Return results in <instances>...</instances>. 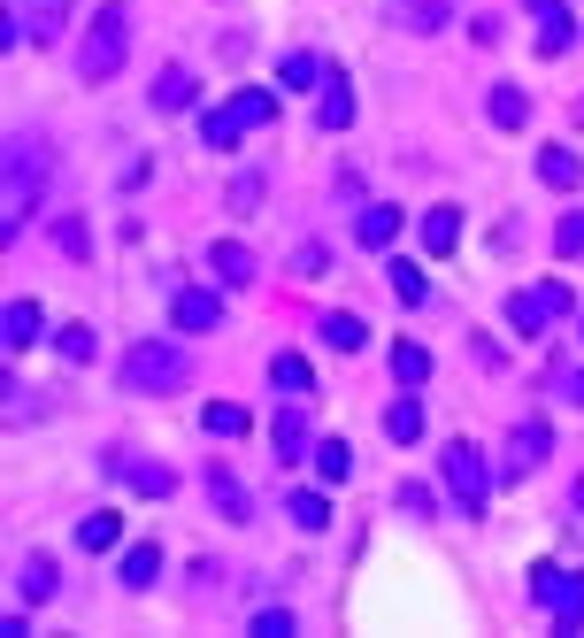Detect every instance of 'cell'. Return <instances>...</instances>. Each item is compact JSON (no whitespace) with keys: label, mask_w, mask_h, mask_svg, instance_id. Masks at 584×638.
I'll use <instances>...</instances> for the list:
<instances>
[{"label":"cell","mask_w":584,"mask_h":638,"mask_svg":"<svg viewBox=\"0 0 584 638\" xmlns=\"http://www.w3.org/2000/svg\"><path fill=\"white\" fill-rule=\"evenodd\" d=\"M262 124H278V93H262V85H239L223 108H208L200 116V147H216V155H231L247 132H262Z\"/></svg>","instance_id":"obj_1"},{"label":"cell","mask_w":584,"mask_h":638,"mask_svg":"<svg viewBox=\"0 0 584 638\" xmlns=\"http://www.w3.org/2000/svg\"><path fill=\"white\" fill-rule=\"evenodd\" d=\"M124 54H132V8H124V0H108V8L93 15L85 46H77V77H85V85H108V77L124 70Z\"/></svg>","instance_id":"obj_2"},{"label":"cell","mask_w":584,"mask_h":638,"mask_svg":"<svg viewBox=\"0 0 584 638\" xmlns=\"http://www.w3.org/2000/svg\"><path fill=\"white\" fill-rule=\"evenodd\" d=\"M116 377H124V393H177V385L192 377V362H185L169 338H132L124 362H116Z\"/></svg>","instance_id":"obj_3"},{"label":"cell","mask_w":584,"mask_h":638,"mask_svg":"<svg viewBox=\"0 0 584 638\" xmlns=\"http://www.w3.org/2000/svg\"><path fill=\"white\" fill-rule=\"evenodd\" d=\"M531 600L554 616L562 638L584 631V569H570V562H539V569H531Z\"/></svg>","instance_id":"obj_4"},{"label":"cell","mask_w":584,"mask_h":638,"mask_svg":"<svg viewBox=\"0 0 584 638\" xmlns=\"http://www.w3.org/2000/svg\"><path fill=\"white\" fill-rule=\"evenodd\" d=\"M39 192H46V155H39L31 139H15V147H8V192H0V223H8V239L31 223Z\"/></svg>","instance_id":"obj_5"},{"label":"cell","mask_w":584,"mask_h":638,"mask_svg":"<svg viewBox=\"0 0 584 638\" xmlns=\"http://www.w3.org/2000/svg\"><path fill=\"white\" fill-rule=\"evenodd\" d=\"M438 478H446V492L461 500V515H484V500H492V470H484V454H477L469 439H446Z\"/></svg>","instance_id":"obj_6"},{"label":"cell","mask_w":584,"mask_h":638,"mask_svg":"<svg viewBox=\"0 0 584 638\" xmlns=\"http://www.w3.org/2000/svg\"><path fill=\"white\" fill-rule=\"evenodd\" d=\"M570 316V285L562 278H546V285H523V293H508V323L523 331V338H539L546 323Z\"/></svg>","instance_id":"obj_7"},{"label":"cell","mask_w":584,"mask_h":638,"mask_svg":"<svg viewBox=\"0 0 584 638\" xmlns=\"http://www.w3.org/2000/svg\"><path fill=\"white\" fill-rule=\"evenodd\" d=\"M101 462H108V478H124L132 492H139V500H169V492H177V470L146 462V454H132V447H108Z\"/></svg>","instance_id":"obj_8"},{"label":"cell","mask_w":584,"mask_h":638,"mask_svg":"<svg viewBox=\"0 0 584 638\" xmlns=\"http://www.w3.org/2000/svg\"><path fill=\"white\" fill-rule=\"evenodd\" d=\"M546 454H554V431L531 416V423H515V431H508V462H500V478H531Z\"/></svg>","instance_id":"obj_9"},{"label":"cell","mask_w":584,"mask_h":638,"mask_svg":"<svg viewBox=\"0 0 584 638\" xmlns=\"http://www.w3.org/2000/svg\"><path fill=\"white\" fill-rule=\"evenodd\" d=\"M531 15H539V54L554 62V54H570V39H577V15L562 8V0H523Z\"/></svg>","instance_id":"obj_10"},{"label":"cell","mask_w":584,"mask_h":638,"mask_svg":"<svg viewBox=\"0 0 584 638\" xmlns=\"http://www.w3.org/2000/svg\"><path fill=\"white\" fill-rule=\"evenodd\" d=\"M15 23H23V39L54 46V39L70 31V0H15Z\"/></svg>","instance_id":"obj_11"},{"label":"cell","mask_w":584,"mask_h":638,"mask_svg":"<svg viewBox=\"0 0 584 638\" xmlns=\"http://www.w3.org/2000/svg\"><path fill=\"white\" fill-rule=\"evenodd\" d=\"M315 93H323V101H315V124H323V132H346V124H354V77L331 70Z\"/></svg>","instance_id":"obj_12"},{"label":"cell","mask_w":584,"mask_h":638,"mask_svg":"<svg viewBox=\"0 0 584 638\" xmlns=\"http://www.w3.org/2000/svg\"><path fill=\"white\" fill-rule=\"evenodd\" d=\"M169 323H177V331H216V323H223V301H216L208 285H185V293L169 301Z\"/></svg>","instance_id":"obj_13"},{"label":"cell","mask_w":584,"mask_h":638,"mask_svg":"<svg viewBox=\"0 0 584 638\" xmlns=\"http://www.w3.org/2000/svg\"><path fill=\"white\" fill-rule=\"evenodd\" d=\"M208 270H216V285H254V247H239V239H216L208 247Z\"/></svg>","instance_id":"obj_14"},{"label":"cell","mask_w":584,"mask_h":638,"mask_svg":"<svg viewBox=\"0 0 584 638\" xmlns=\"http://www.w3.org/2000/svg\"><path fill=\"white\" fill-rule=\"evenodd\" d=\"M270 439H278V462H307V454H315V431H307V416H300V400H292L285 416H278V423H270Z\"/></svg>","instance_id":"obj_15"},{"label":"cell","mask_w":584,"mask_h":638,"mask_svg":"<svg viewBox=\"0 0 584 638\" xmlns=\"http://www.w3.org/2000/svg\"><path fill=\"white\" fill-rule=\"evenodd\" d=\"M400 223H408V216H400L393 200H369V208L354 216V239H362V247H393V239H400Z\"/></svg>","instance_id":"obj_16"},{"label":"cell","mask_w":584,"mask_h":638,"mask_svg":"<svg viewBox=\"0 0 584 638\" xmlns=\"http://www.w3.org/2000/svg\"><path fill=\"white\" fill-rule=\"evenodd\" d=\"M54 593H62L54 554H23V569H15V600H54Z\"/></svg>","instance_id":"obj_17"},{"label":"cell","mask_w":584,"mask_h":638,"mask_svg":"<svg viewBox=\"0 0 584 638\" xmlns=\"http://www.w3.org/2000/svg\"><path fill=\"white\" fill-rule=\"evenodd\" d=\"M315 331H323V346H331V354H362V346H369V323L354 316V308H331Z\"/></svg>","instance_id":"obj_18"},{"label":"cell","mask_w":584,"mask_h":638,"mask_svg":"<svg viewBox=\"0 0 584 638\" xmlns=\"http://www.w3.org/2000/svg\"><path fill=\"white\" fill-rule=\"evenodd\" d=\"M192 101H200V77H192V70H161V77H154V108H161V116H185Z\"/></svg>","instance_id":"obj_19"},{"label":"cell","mask_w":584,"mask_h":638,"mask_svg":"<svg viewBox=\"0 0 584 638\" xmlns=\"http://www.w3.org/2000/svg\"><path fill=\"white\" fill-rule=\"evenodd\" d=\"M46 239H54V247H62L70 262H93V223H85L77 208H62V216L46 223Z\"/></svg>","instance_id":"obj_20"},{"label":"cell","mask_w":584,"mask_h":638,"mask_svg":"<svg viewBox=\"0 0 584 638\" xmlns=\"http://www.w3.org/2000/svg\"><path fill=\"white\" fill-rule=\"evenodd\" d=\"M270 385H278V393H285V400H307V393H315V369H307V354H270Z\"/></svg>","instance_id":"obj_21"},{"label":"cell","mask_w":584,"mask_h":638,"mask_svg":"<svg viewBox=\"0 0 584 638\" xmlns=\"http://www.w3.org/2000/svg\"><path fill=\"white\" fill-rule=\"evenodd\" d=\"M393 23L424 39V31H446V23H453V8H446V0H393Z\"/></svg>","instance_id":"obj_22"},{"label":"cell","mask_w":584,"mask_h":638,"mask_svg":"<svg viewBox=\"0 0 584 638\" xmlns=\"http://www.w3.org/2000/svg\"><path fill=\"white\" fill-rule=\"evenodd\" d=\"M323 77H331V62L307 54V46H292L285 62H278V85H285V93H307V85H323Z\"/></svg>","instance_id":"obj_23"},{"label":"cell","mask_w":584,"mask_h":638,"mask_svg":"<svg viewBox=\"0 0 584 638\" xmlns=\"http://www.w3.org/2000/svg\"><path fill=\"white\" fill-rule=\"evenodd\" d=\"M39 331H46V308H39V301H8V323H0L8 354H23V346H31Z\"/></svg>","instance_id":"obj_24"},{"label":"cell","mask_w":584,"mask_h":638,"mask_svg":"<svg viewBox=\"0 0 584 638\" xmlns=\"http://www.w3.org/2000/svg\"><path fill=\"white\" fill-rule=\"evenodd\" d=\"M484 116H492L500 132H523V124H531V93H523V85H492Z\"/></svg>","instance_id":"obj_25"},{"label":"cell","mask_w":584,"mask_h":638,"mask_svg":"<svg viewBox=\"0 0 584 638\" xmlns=\"http://www.w3.org/2000/svg\"><path fill=\"white\" fill-rule=\"evenodd\" d=\"M200 431H208V439H247L254 416H247L239 400H208V408H200Z\"/></svg>","instance_id":"obj_26"},{"label":"cell","mask_w":584,"mask_h":638,"mask_svg":"<svg viewBox=\"0 0 584 638\" xmlns=\"http://www.w3.org/2000/svg\"><path fill=\"white\" fill-rule=\"evenodd\" d=\"M539 185H554V192H577L584 185V161L570 147H539Z\"/></svg>","instance_id":"obj_27"},{"label":"cell","mask_w":584,"mask_h":638,"mask_svg":"<svg viewBox=\"0 0 584 638\" xmlns=\"http://www.w3.org/2000/svg\"><path fill=\"white\" fill-rule=\"evenodd\" d=\"M262 200H270V177H262V169H239V177L223 185V208H231V216H254Z\"/></svg>","instance_id":"obj_28"},{"label":"cell","mask_w":584,"mask_h":638,"mask_svg":"<svg viewBox=\"0 0 584 638\" xmlns=\"http://www.w3.org/2000/svg\"><path fill=\"white\" fill-rule=\"evenodd\" d=\"M77 546H85V554H108V546H124V515H116V508L85 515V523H77Z\"/></svg>","instance_id":"obj_29"},{"label":"cell","mask_w":584,"mask_h":638,"mask_svg":"<svg viewBox=\"0 0 584 638\" xmlns=\"http://www.w3.org/2000/svg\"><path fill=\"white\" fill-rule=\"evenodd\" d=\"M307 462H315V478H323V484H346V478H354V447H346V439H315V454H307Z\"/></svg>","instance_id":"obj_30"},{"label":"cell","mask_w":584,"mask_h":638,"mask_svg":"<svg viewBox=\"0 0 584 638\" xmlns=\"http://www.w3.org/2000/svg\"><path fill=\"white\" fill-rule=\"evenodd\" d=\"M208 492H216V508H223V515H231V523H247V515H254V500H247V484L231 478V470H223V462H216V470H208Z\"/></svg>","instance_id":"obj_31"},{"label":"cell","mask_w":584,"mask_h":638,"mask_svg":"<svg viewBox=\"0 0 584 638\" xmlns=\"http://www.w3.org/2000/svg\"><path fill=\"white\" fill-rule=\"evenodd\" d=\"M461 247V208H431L424 216V254H453Z\"/></svg>","instance_id":"obj_32"},{"label":"cell","mask_w":584,"mask_h":638,"mask_svg":"<svg viewBox=\"0 0 584 638\" xmlns=\"http://www.w3.org/2000/svg\"><path fill=\"white\" fill-rule=\"evenodd\" d=\"M385 439H393V447H416V439H424V400H393V408H385Z\"/></svg>","instance_id":"obj_33"},{"label":"cell","mask_w":584,"mask_h":638,"mask_svg":"<svg viewBox=\"0 0 584 638\" xmlns=\"http://www.w3.org/2000/svg\"><path fill=\"white\" fill-rule=\"evenodd\" d=\"M285 515H292V523H300V531H323V523H331V500H323L315 484H292Z\"/></svg>","instance_id":"obj_34"},{"label":"cell","mask_w":584,"mask_h":638,"mask_svg":"<svg viewBox=\"0 0 584 638\" xmlns=\"http://www.w3.org/2000/svg\"><path fill=\"white\" fill-rule=\"evenodd\" d=\"M132 593H146L154 577H161V546H124V569H116Z\"/></svg>","instance_id":"obj_35"},{"label":"cell","mask_w":584,"mask_h":638,"mask_svg":"<svg viewBox=\"0 0 584 638\" xmlns=\"http://www.w3.org/2000/svg\"><path fill=\"white\" fill-rule=\"evenodd\" d=\"M54 354H62V362H93V354H101L93 323H62V331H54Z\"/></svg>","instance_id":"obj_36"},{"label":"cell","mask_w":584,"mask_h":638,"mask_svg":"<svg viewBox=\"0 0 584 638\" xmlns=\"http://www.w3.org/2000/svg\"><path fill=\"white\" fill-rule=\"evenodd\" d=\"M393 377H400V385H408V393H416V385H424V377H431V354H424V346H416V338H400V346H393Z\"/></svg>","instance_id":"obj_37"},{"label":"cell","mask_w":584,"mask_h":638,"mask_svg":"<svg viewBox=\"0 0 584 638\" xmlns=\"http://www.w3.org/2000/svg\"><path fill=\"white\" fill-rule=\"evenodd\" d=\"M393 293H400L408 308H424V301H431V278H424L416 262H393Z\"/></svg>","instance_id":"obj_38"},{"label":"cell","mask_w":584,"mask_h":638,"mask_svg":"<svg viewBox=\"0 0 584 638\" xmlns=\"http://www.w3.org/2000/svg\"><path fill=\"white\" fill-rule=\"evenodd\" d=\"M554 254H562V262H577V254H584V208H570V216L554 223Z\"/></svg>","instance_id":"obj_39"},{"label":"cell","mask_w":584,"mask_h":638,"mask_svg":"<svg viewBox=\"0 0 584 638\" xmlns=\"http://www.w3.org/2000/svg\"><path fill=\"white\" fill-rule=\"evenodd\" d=\"M292 278H307V285H315V278H331V247H323V239H307V247L292 254Z\"/></svg>","instance_id":"obj_40"},{"label":"cell","mask_w":584,"mask_h":638,"mask_svg":"<svg viewBox=\"0 0 584 638\" xmlns=\"http://www.w3.org/2000/svg\"><path fill=\"white\" fill-rule=\"evenodd\" d=\"M247 631H254V638H300V624H292V608H262Z\"/></svg>","instance_id":"obj_41"},{"label":"cell","mask_w":584,"mask_h":638,"mask_svg":"<svg viewBox=\"0 0 584 638\" xmlns=\"http://www.w3.org/2000/svg\"><path fill=\"white\" fill-rule=\"evenodd\" d=\"M400 508H408V515H431V508H438V492H431L424 478H408V484H400Z\"/></svg>","instance_id":"obj_42"},{"label":"cell","mask_w":584,"mask_h":638,"mask_svg":"<svg viewBox=\"0 0 584 638\" xmlns=\"http://www.w3.org/2000/svg\"><path fill=\"white\" fill-rule=\"evenodd\" d=\"M562 393H570V400L584 408V369H577V377H562Z\"/></svg>","instance_id":"obj_43"},{"label":"cell","mask_w":584,"mask_h":638,"mask_svg":"<svg viewBox=\"0 0 584 638\" xmlns=\"http://www.w3.org/2000/svg\"><path fill=\"white\" fill-rule=\"evenodd\" d=\"M577 515H584V478H577Z\"/></svg>","instance_id":"obj_44"}]
</instances>
